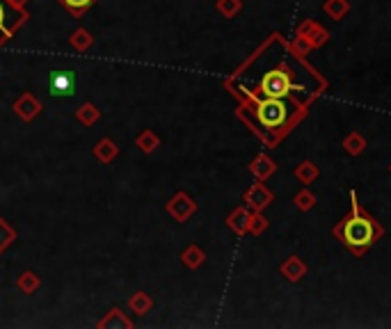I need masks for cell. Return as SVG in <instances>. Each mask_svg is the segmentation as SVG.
Returning <instances> with one entry per match:
<instances>
[{"label":"cell","mask_w":391,"mask_h":329,"mask_svg":"<svg viewBox=\"0 0 391 329\" xmlns=\"http://www.w3.org/2000/svg\"><path fill=\"white\" fill-rule=\"evenodd\" d=\"M293 176H295L302 185H311L318 176H321V167H318L314 160H302V162L293 169Z\"/></svg>","instance_id":"ba28073f"},{"label":"cell","mask_w":391,"mask_h":329,"mask_svg":"<svg viewBox=\"0 0 391 329\" xmlns=\"http://www.w3.org/2000/svg\"><path fill=\"white\" fill-rule=\"evenodd\" d=\"M293 204H295V209H297V211L309 213V211H314V209H316L318 199H316V195H314V192H311L309 188H302V190L293 197Z\"/></svg>","instance_id":"30bf717a"},{"label":"cell","mask_w":391,"mask_h":329,"mask_svg":"<svg viewBox=\"0 0 391 329\" xmlns=\"http://www.w3.org/2000/svg\"><path fill=\"white\" fill-rule=\"evenodd\" d=\"M389 171H391V162H389Z\"/></svg>","instance_id":"2e32d148"},{"label":"cell","mask_w":391,"mask_h":329,"mask_svg":"<svg viewBox=\"0 0 391 329\" xmlns=\"http://www.w3.org/2000/svg\"><path fill=\"white\" fill-rule=\"evenodd\" d=\"M266 229H268V220H263L259 213H257V215H252V220H250V231L252 233L259 235L261 231H266Z\"/></svg>","instance_id":"4fadbf2b"},{"label":"cell","mask_w":391,"mask_h":329,"mask_svg":"<svg viewBox=\"0 0 391 329\" xmlns=\"http://www.w3.org/2000/svg\"><path fill=\"white\" fill-rule=\"evenodd\" d=\"M295 34H300L302 39H307L311 48H321V46L327 44V41H330V30H327V28H323L314 19L302 21V25H297Z\"/></svg>","instance_id":"7a4b0ae2"},{"label":"cell","mask_w":391,"mask_h":329,"mask_svg":"<svg viewBox=\"0 0 391 329\" xmlns=\"http://www.w3.org/2000/svg\"><path fill=\"white\" fill-rule=\"evenodd\" d=\"M323 10L332 21H341L348 17V12H350V0H325Z\"/></svg>","instance_id":"9c48e42d"},{"label":"cell","mask_w":391,"mask_h":329,"mask_svg":"<svg viewBox=\"0 0 391 329\" xmlns=\"http://www.w3.org/2000/svg\"><path fill=\"white\" fill-rule=\"evenodd\" d=\"M341 147L346 149V153H348V156L357 158V156H361V153L366 151L368 142H366V138H364V135H361V133L352 131V133H348L344 140H341Z\"/></svg>","instance_id":"8992f818"},{"label":"cell","mask_w":391,"mask_h":329,"mask_svg":"<svg viewBox=\"0 0 391 329\" xmlns=\"http://www.w3.org/2000/svg\"><path fill=\"white\" fill-rule=\"evenodd\" d=\"M250 169H252V174L259 178V181H266V178H270L277 171V162L273 158H268L266 153H261V156H257V158L252 160Z\"/></svg>","instance_id":"52a82bcc"},{"label":"cell","mask_w":391,"mask_h":329,"mask_svg":"<svg viewBox=\"0 0 391 329\" xmlns=\"http://www.w3.org/2000/svg\"><path fill=\"white\" fill-rule=\"evenodd\" d=\"M62 3H65V7H69V10L81 12V10H85V7L92 3V0H62Z\"/></svg>","instance_id":"5bb4252c"},{"label":"cell","mask_w":391,"mask_h":329,"mask_svg":"<svg viewBox=\"0 0 391 329\" xmlns=\"http://www.w3.org/2000/svg\"><path fill=\"white\" fill-rule=\"evenodd\" d=\"M332 235L352 256L361 259L385 235V226L357 202V190H350V211L332 226Z\"/></svg>","instance_id":"6da1fadb"},{"label":"cell","mask_w":391,"mask_h":329,"mask_svg":"<svg viewBox=\"0 0 391 329\" xmlns=\"http://www.w3.org/2000/svg\"><path fill=\"white\" fill-rule=\"evenodd\" d=\"M220 10H222V14H226V17H233L240 7H243V3L240 0H220Z\"/></svg>","instance_id":"7c38bea8"},{"label":"cell","mask_w":391,"mask_h":329,"mask_svg":"<svg viewBox=\"0 0 391 329\" xmlns=\"http://www.w3.org/2000/svg\"><path fill=\"white\" fill-rule=\"evenodd\" d=\"M0 21H3V7H0Z\"/></svg>","instance_id":"9a60e30c"},{"label":"cell","mask_w":391,"mask_h":329,"mask_svg":"<svg viewBox=\"0 0 391 329\" xmlns=\"http://www.w3.org/2000/svg\"><path fill=\"white\" fill-rule=\"evenodd\" d=\"M76 85V78L71 71H53L48 78V87H51L53 96H69Z\"/></svg>","instance_id":"277c9868"},{"label":"cell","mask_w":391,"mask_h":329,"mask_svg":"<svg viewBox=\"0 0 391 329\" xmlns=\"http://www.w3.org/2000/svg\"><path fill=\"white\" fill-rule=\"evenodd\" d=\"M279 273H282V277L286 279V282H290V284H297V282H302L304 277H307V273H309V268H307V263H304L300 256H288L286 261L282 263V268H279Z\"/></svg>","instance_id":"3957f363"},{"label":"cell","mask_w":391,"mask_h":329,"mask_svg":"<svg viewBox=\"0 0 391 329\" xmlns=\"http://www.w3.org/2000/svg\"><path fill=\"white\" fill-rule=\"evenodd\" d=\"M245 202L250 204L254 211H263L266 206H270L275 202V195L266 188V185L257 183V185H252V188L245 192Z\"/></svg>","instance_id":"5b68a950"},{"label":"cell","mask_w":391,"mask_h":329,"mask_svg":"<svg viewBox=\"0 0 391 329\" xmlns=\"http://www.w3.org/2000/svg\"><path fill=\"white\" fill-rule=\"evenodd\" d=\"M250 220H252V215L247 211H243V209H238L236 213H233L231 215V226L236 229L238 233H245V231H250Z\"/></svg>","instance_id":"8fae6325"}]
</instances>
